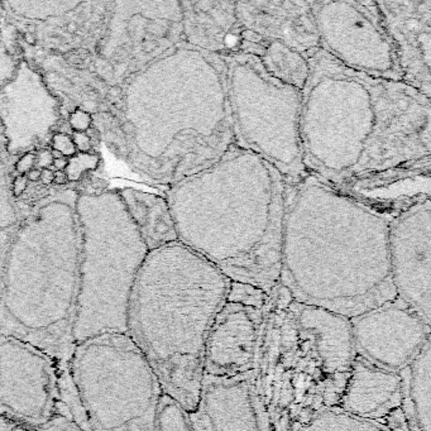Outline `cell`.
<instances>
[{"label":"cell","instance_id":"6da1fadb","mask_svg":"<svg viewBox=\"0 0 431 431\" xmlns=\"http://www.w3.org/2000/svg\"><path fill=\"white\" fill-rule=\"evenodd\" d=\"M308 61L300 115L306 171L340 187L431 157L430 98L350 70L321 48Z\"/></svg>","mask_w":431,"mask_h":431},{"label":"cell","instance_id":"7a4b0ae2","mask_svg":"<svg viewBox=\"0 0 431 431\" xmlns=\"http://www.w3.org/2000/svg\"><path fill=\"white\" fill-rule=\"evenodd\" d=\"M393 216L310 172L286 181L280 283L299 303L347 319L391 303Z\"/></svg>","mask_w":431,"mask_h":431},{"label":"cell","instance_id":"3957f363","mask_svg":"<svg viewBox=\"0 0 431 431\" xmlns=\"http://www.w3.org/2000/svg\"><path fill=\"white\" fill-rule=\"evenodd\" d=\"M286 180L232 144L220 160L170 186L179 242L233 282L269 294L280 285Z\"/></svg>","mask_w":431,"mask_h":431},{"label":"cell","instance_id":"277c9868","mask_svg":"<svg viewBox=\"0 0 431 431\" xmlns=\"http://www.w3.org/2000/svg\"><path fill=\"white\" fill-rule=\"evenodd\" d=\"M123 90L124 121L134 126L129 154L160 184L199 174L234 144L220 56L181 42L130 75Z\"/></svg>","mask_w":431,"mask_h":431},{"label":"cell","instance_id":"5b68a950","mask_svg":"<svg viewBox=\"0 0 431 431\" xmlns=\"http://www.w3.org/2000/svg\"><path fill=\"white\" fill-rule=\"evenodd\" d=\"M77 197L75 190L50 196L18 230L1 273L0 334L52 361L62 407L87 431L71 377L81 252Z\"/></svg>","mask_w":431,"mask_h":431},{"label":"cell","instance_id":"8992f818","mask_svg":"<svg viewBox=\"0 0 431 431\" xmlns=\"http://www.w3.org/2000/svg\"><path fill=\"white\" fill-rule=\"evenodd\" d=\"M232 281L180 242L149 250L133 285L128 335L166 395L196 410L209 331Z\"/></svg>","mask_w":431,"mask_h":431},{"label":"cell","instance_id":"52a82bcc","mask_svg":"<svg viewBox=\"0 0 431 431\" xmlns=\"http://www.w3.org/2000/svg\"><path fill=\"white\" fill-rule=\"evenodd\" d=\"M357 357L349 319L299 303L277 285L268 294L252 386L269 431H297L339 407Z\"/></svg>","mask_w":431,"mask_h":431},{"label":"cell","instance_id":"ba28073f","mask_svg":"<svg viewBox=\"0 0 431 431\" xmlns=\"http://www.w3.org/2000/svg\"><path fill=\"white\" fill-rule=\"evenodd\" d=\"M76 211L81 252L73 348L107 334H128L129 300L149 252L118 191L78 193Z\"/></svg>","mask_w":431,"mask_h":431},{"label":"cell","instance_id":"9c48e42d","mask_svg":"<svg viewBox=\"0 0 431 431\" xmlns=\"http://www.w3.org/2000/svg\"><path fill=\"white\" fill-rule=\"evenodd\" d=\"M71 377L89 431H156L163 389L128 334L77 345Z\"/></svg>","mask_w":431,"mask_h":431},{"label":"cell","instance_id":"30bf717a","mask_svg":"<svg viewBox=\"0 0 431 431\" xmlns=\"http://www.w3.org/2000/svg\"><path fill=\"white\" fill-rule=\"evenodd\" d=\"M221 59L235 146L263 158L286 181L304 176L308 171L300 139L301 90L271 77L254 56Z\"/></svg>","mask_w":431,"mask_h":431},{"label":"cell","instance_id":"8fae6325","mask_svg":"<svg viewBox=\"0 0 431 431\" xmlns=\"http://www.w3.org/2000/svg\"><path fill=\"white\" fill-rule=\"evenodd\" d=\"M320 48L345 67L402 82L400 64L377 1L311 0Z\"/></svg>","mask_w":431,"mask_h":431},{"label":"cell","instance_id":"7c38bea8","mask_svg":"<svg viewBox=\"0 0 431 431\" xmlns=\"http://www.w3.org/2000/svg\"><path fill=\"white\" fill-rule=\"evenodd\" d=\"M55 366L45 353L0 334V416L18 429L47 423L59 407Z\"/></svg>","mask_w":431,"mask_h":431},{"label":"cell","instance_id":"4fadbf2b","mask_svg":"<svg viewBox=\"0 0 431 431\" xmlns=\"http://www.w3.org/2000/svg\"><path fill=\"white\" fill-rule=\"evenodd\" d=\"M267 301L263 290L230 282L206 339L204 374L227 378L252 372Z\"/></svg>","mask_w":431,"mask_h":431},{"label":"cell","instance_id":"5bb4252c","mask_svg":"<svg viewBox=\"0 0 431 431\" xmlns=\"http://www.w3.org/2000/svg\"><path fill=\"white\" fill-rule=\"evenodd\" d=\"M389 266L397 297L431 322V197L415 202L389 223Z\"/></svg>","mask_w":431,"mask_h":431},{"label":"cell","instance_id":"9a60e30c","mask_svg":"<svg viewBox=\"0 0 431 431\" xmlns=\"http://www.w3.org/2000/svg\"><path fill=\"white\" fill-rule=\"evenodd\" d=\"M349 322L357 356L388 372L409 367L430 342V325L398 297Z\"/></svg>","mask_w":431,"mask_h":431},{"label":"cell","instance_id":"2e32d148","mask_svg":"<svg viewBox=\"0 0 431 431\" xmlns=\"http://www.w3.org/2000/svg\"><path fill=\"white\" fill-rule=\"evenodd\" d=\"M61 103L43 77L28 62L18 64L14 75L0 87V122L6 151L15 156L34 152L59 125Z\"/></svg>","mask_w":431,"mask_h":431},{"label":"cell","instance_id":"e0dca14e","mask_svg":"<svg viewBox=\"0 0 431 431\" xmlns=\"http://www.w3.org/2000/svg\"><path fill=\"white\" fill-rule=\"evenodd\" d=\"M402 82L431 99V0H379Z\"/></svg>","mask_w":431,"mask_h":431},{"label":"cell","instance_id":"ac0fdd59","mask_svg":"<svg viewBox=\"0 0 431 431\" xmlns=\"http://www.w3.org/2000/svg\"><path fill=\"white\" fill-rule=\"evenodd\" d=\"M188 416L193 431H269L252 372L227 378L204 374L199 405Z\"/></svg>","mask_w":431,"mask_h":431},{"label":"cell","instance_id":"d6986e66","mask_svg":"<svg viewBox=\"0 0 431 431\" xmlns=\"http://www.w3.org/2000/svg\"><path fill=\"white\" fill-rule=\"evenodd\" d=\"M180 4L184 42L220 57L259 55L264 39L242 27L235 1L185 0Z\"/></svg>","mask_w":431,"mask_h":431},{"label":"cell","instance_id":"ffe728a7","mask_svg":"<svg viewBox=\"0 0 431 431\" xmlns=\"http://www.w3.org/2000/svg\"><path fill=\"white\" fill-rule=\"evenodd\" d=\"M339 409L388 431H410L402 409L400 373L381 369L359 356L354 359Z\"/></svg>","mask_w":431,"mask_h":431},{"label":"cell","instance_id":"44dd1931","mask_svg":"<svg viewBox=\"0 0 431 431\" xmlns=\"http://www.w3.org/2000/svg\"><path fill=\"white\" fill-rule=\"evenodd\" d=\"M235 14L246 32L266 41L283 43L305 57L320 48L319 34L310 1H235Z\"/></svg>","mask_w":431,"mask_h":431},{"label":"cell","instance_id":"7402d4cb","mask_svg":"<svg viewBox=\"0 0 431 431\" xmlns=\"http://www.w3.org/2000/svg\"><path fill=\"white\" fill-rule=\"evenodd\" d=\"M431 157L374 174L364 175L340 186L364 204L397 215L431 193Z\"/></svg>","mask_w":431,"mask_h":431},{"label":"cell","instance_id":"603a6c76","mask_svg":"<svg viewBox=\"0 0 431 431\" xmlns=\"http://www.w3.org/2000/svg\"><path fill=\"white\" fill-rule=\"evenodd\" d=\"M118 193L148 250L179 242L174 216L165 196L133 187L118 190Z\"/></svg>","mask_w":431,"mask_h":431},{"label":"cell","instance_id":"cb8c5ba5","mask_svg":"<svg viewBox=\"0 0 431 431\" xmlns=\"http://www.w3.org/2000/svg\"><path fill=\"white\" fill-rule=\"evenodd\" d=\"M402 378V409L410 431H431V345L425 344Z\"/></svg>","mask_w":431,"mask_h":431},{"label":"cell","instance_id":"d4e9b609","mask_svg":"<svg viewBox=\"0 0 431 431\" xmlns=\"http://www.w3.org/2000/svg\"><path fill=\"white\" fill-rule=\"evenodd\" d=\"M257 59L274 80L304 89L308 77V57L277 41H264Z\"/></svg>","mask_w":431,"mask_h":431},{"label":"cell","instance_id":"484cf974","mask_svg":"<svg viewBox=\"0 0 431 431\" xmlns=\"http://www.w3.org/2000/svg\"><path fill=\"white\" fill-rule=\"evenodd\" d=\"M297 431H388L379 424L363 420L361 417L345 412L344 410L334 407L325 410L310 421L303 425Z\"/></svg>","mask_w":431,"mask_h":431},{"label":"cell","instance_id":"4316f807","mask_svg":"<svg viewBox=\"0 0 431 431\" xmlns=\"http://www.w3.org/2000/svg\"><path fill=\"white\" fill-rule=\"evenodd\" d=\"M80 1H66V0H22V1H8L4 5L9 6L13 13L31 19H47L50 17H60L73 10L80 5Z\"/></svg>","mask_w":431,"mask_h":431},{"label":"cell","instance_id":"83f0119b","mask_svg":"<svg viewBox=\"0 0 431 431\" xmlns=\"http://www.w3.org/2000/svg\"><path fill=\"white\" fill-rule=\"evenodd\" d=\"M156 431H193L188 412L165 392L157 409Z\"/></svg>","mask_w":431,"mask_h":431},{"label":"cell","instance_id":"f1b7e54d","mask_svg":"<svg viewBox=\"0 0 431 431\" xmlns=\"http://www.w3.org/2000/svg\"><path fill=\"white\" fill-rule=\"evenodd\" d=\"M100 163V156L93 152L87 153H76L75 156L68 158L67 167L64 170V174L67 176L68 181L76 182L80 181L85 174L90 171H95Z\"/></svg>","mask_w":431,"mask_h":431},{"label":"cell","instance_id":"f546056e","mask_svg":"<svg viewBox=\"0 0 431 431\" xmlns=\"http://www.w3.org/2000/svg\"><path fill=\"white\" fill-rule=\"evenodd\" d=\"M11 187L6 180L3 161L0 157V228H6L15 220L13 205L10 202Z\"/></svg>","mask_w":431,"mask_h":431},{"label":"cell","instance_id":"4dcf8cb0","mask_svg":"<svg viewBox=\"0 0 431 431\" xmlns=\"http://www.w3.org/2000/svg\"><path fill=\"white\" fill-rule=\"evenodd\" d=\"M11 431H84L75 421L66 414V411H62L60 414H55V416L48 420L47 423L42 424L39 426L29 429H18V430Z\"/></svg>","mask_w":431,"mask_h":431},{"label":"cell","instance_id":"1f68e13d","mask_svg":"<svg viewBox=\"0 0 431 431\" xmlns=\"http://www.w3.org/2000/svg\"><path fill=\"white\" fill-rule=\"evenodd\" d=\"M51 144H52V149L59 151L66 158L67 157L70 158V157L75 156L77 153V149H76L72 137L66 134V133H55L51 137Z\"/></svg>","mask_w":431,"mask_h":431},{"label":"cell","instance_id":"d6a6232c","mask_svg":"<svg viewBox=\"0 0 431 431\" xmlns=\"http://www.w3.org/2000/svg\"><path fill=\"white\" fill-rule=\"evenodd\" d=\"M70 125L75 133H86L93 124V117L82 109H76L68 118Z\"/></svg>","mask_w":431,"mask_h":431},{"label":"cell","instance_id":"836d02e7","mask_svg":"<svg viewBox=\"0 0 431 431\" xmlns=\"http://www.w3.org/2000/svg\"><path fill=\"white\" fill-rule=\"evenodd\" d=\"M36 166V153L34 152H27L22 154L18 162L15 163V171L19 175H27L34 170Z\"/></svg>","mask_w":431,"mask_h":431},{"label":"cell","instance_id":"e575fe53","mask_svg":"<svg viewBox=\"0 0 431 431\" xmlns=\"http://www.w3.org/2000/svg\"><path fill=\"white\" fill-rule=\"evenodd\" d=\"M72 140L75 143V147L77 151H80V153H87V152H91L93 148V144H91V139H90L89 135L86 133H72Z\"/></svg>","mask_w":431,"mask_h":431},{"label":"cell","instance_id":"d590c367","mask_svg":"<svg viewBox=\"0 0 431 431\" xmlns=\"http://www.w3.org/2000/svg\"><path fill=\"white\" fill-rule=\"evenodd\" d=\"M51 165H54V158L51 154V149H41L38 153H36V166L38 168H50Z\"/></svg>","mask_w":431,"mask_h":431},{"label":"cell","instance_id":"8d00e7d4","mask_svg":"<svg viewBox=\"0 0 431 431\" xmlns=\"http://www.w3.org/2000/svg\"><path fill=\"white\" fill-rule=\"evenodd\" d=\"M28 186V179L25 175H19L14 179L13 184H11V195L18 197V196L22 195Z\"/></svg>","mask_w":431,"mask_h":431},{"label":"cell","instance_id":"74e56055","mask_svg":"<svg viewBox=\"0 0 431 431\" xmlns=\"http://www.w3.org/2000/svg\"><path fill=\"white\" fill-rule=\"evenodd\" d=\"M54 179L55 172L51 168H43L42 171H41V179H39V181H42V184H45V185L54 184Z\"/></svg>","mask_w":431,"mask_h":431},{"label":"cell","instance_id":"f35d334b","mask_svg":"<svg viewBox=\"0 0 431 431\" xmlns=\"http://www.w3.org/2000/svg\"><path fill=\"white\" fill-rule=\"evenodd\" d=\"M123 91L124 90L121 85H114V86H112L109 89V96L110 98H113V100H114V99L121 100V99L123 98Z\"/></svg>","mask_w":431,"mask_h":431},{"label":"cell","instance_id":"ab89813d","mask_svg":"<svg viewBox=\"0 0 431 431\" xmlns=\"http://www.w3.org/2000/svg\"><path fill=\"white\" fill-rule=\"evenodd\" d=\"M67 181H68V179L63 171L55 172L54 184H56V185H64V184H67Z\"/></svg>","mask_w":431,"mask_h":431},{"label":"cell","instance_id":"60d3db41","mask_svg":"<svg viewBox=\"0 0 431 431\" xmlns=\"http://www.w3.org/2000/svg\"><path fill=\"white\" fill-rule=\"evenodd\" d=\"M67 163L68 158H66V157H62V158H59V160H54V166L56 168V171H63V170H66Z\"/></svg>","mask_w":431,"mask_h":431},{"label":"cell","instance_id":"b9f144b4","mask_svg":"<svg viewBox=\"0 0 431 431\" xmlns=\"http://www.w3.org/2000/svg\"><path fill=\"white\" fill-rule=\"evenodd\" d=\"M27 179H28V181L32 182H36L39 181V179H41V170H32L31 172H28L27 174Z\"/></svg>","mask_w":431,"mask_h":431},{"label":"cell","instance_id":"7bdbcfd3","mask_svg":"<svg viewBox=\"0 0 431 431\" xmlns=\"http://www.w3.org/2000/svg\"><path fill=\"white\" fill-rule=\"evenodd\" d=\"M24 39L28 43H31V45H34V43H36V38H34V36L32 33H25Z\"/></svg>","mask_w":431,"mask_h":431}]
</instances>
